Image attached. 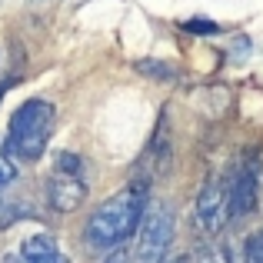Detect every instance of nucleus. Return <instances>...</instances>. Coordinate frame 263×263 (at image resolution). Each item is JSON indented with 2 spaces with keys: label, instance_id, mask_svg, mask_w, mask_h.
Listing matches in <instances>:
<instances>
[{
  "label": "nucleus",
  "instance_id": "obj_4",
  "mask_svg": "<svg viewBox=\"0 0 263 263\" xmlns=\"http://www.w3.org/2000/svg\"><path fill=\"white\" fill-rule=\"evenodd\" d=\"M230 220V186L227 180L210 177L197 197V223L206 233H220Z\"/></svg>",
  "mask_w": 263,
  "mask_h": 263
},
{
  "label": "nucleus",
  "instance_id": "obj_12",
  "mask_svg": "<svg viewBox=\"0 0 263 263\" xmlns=\"http://www.w3.org/2000/svg\"><path fill=\"white\" fill-rule=\"evenodd\" d=\"M107 263H130V257H127L123 250H117V253H110V260H107Z\"/></svg>",
  "mask_w": 263,
  "mask_h": 263
},
{
  "label": "nucleus",
  "instance_id": "obj_13",
  "mask_svg": "<svg viewBox=\"0 0 263 263\" xmlns=\"http://www.w3.org/2000/svg\"><path fill=\"white\" fill-rule=\"evenodd\" d=\"M197 263H220V260L213 257V253H200V257H197Z\"/></svg>",
  "mask_w": 263,
  "mask_h": 263
},
{
  "label": "nucleus",
  "instance_id": "obj_8",
  "mask_svg": "<svg viewBox=\"0 0 263 263\" xmlns=\"http://www.w3.org/2000/svg\"><path fill=\"white\" fill-rule=\"evenodd\" d=\"M137 70L147 73V77H157V80H174V67L170 64H160V60H140Z\"/></svg>",
  "mask_w": 263,
  "mask_h": 263
},
{
  "label": "nucleus",
  "instance_id": "obj_11",
  "mask_svg": "<svg viewBox=\"0 0 263 263\" xmlns=\"http://www.w3.org/2000/svg\"><path fill=\"white\" fill-rule=\"evenodd\" d=\"M183 27H186L190 33H217V30H220V27L213 24V20H206V17H190Z\"/></svg>",
  "mask_w": 263,
  "mask_h": 263
},
{
  "label": "nucleus",
  "instance_id": "obj_9",
  "mask_svg": "<svg viewBox=\"0 0 263 263\" xmlns=\"http://www.w3.org/2000/svg\"><path fill=\"white\" fill-rule=\"evenodd\" d=\"M13 177H17V167H13V160H10V154H7V147H4V140H0V186H7V183H13Z\"/></svg>",
  "mask_w": 263,
  "mask_h": 263
},
{
  "label": "nucleus",
  "instance_id": "obj_5",
  "mask_svg": "<svg viewBox=\"0 0 263 263\" xmlns=\"http://www.w3.org/2000/svg\"><path fill=\"white\" fill-rule=\"evenodd\" d=\"M230 220H240L247 213L257 210V197H260V157H247L237 167L230 183Z\"/></svg>",
  "mask_w": 263,
  "mask_h": 263
},
{
  "label": "nucleus",
  "instance_id": "obj_1",
  "mask_svg": "<svg viewBox=\"0 0 263 263\" xmlns=\"http://www.w3.org/2000/svg\"><path fill=\"white\" fill-rule=\"evenodd\" d=\"M143 213H147V190L130 183L127 190L114 193L110 200H103L87 220V243L93 250H114L127 237H134L140 227Z\"/></svg>",
  "mask_w": 263,
  "mask_h": 263
},
{
  "label": "nucleus",
  "instance_id": "obj_7",
  "mask_svg": "<svg viewBox=\"0 0 263 263\" xmlns=\"http://www.w3.org/2000/svg\"><path fill=\"white\" fill-rule=\"evenodd\" d=\"M20 263H67V257L60 253L57 240L50 237V233H33V237L24 240V247H20Z\"/></svg>",
  "mask_w": 263,
  "mask_h": 263
},
{
  "label": "nucleus",
  "instance_id": "obj_3",
  "mask_svg": "<svg viewBox=\"0 0 263 263\" xmlns=\"http://www.w3.org/2000/svg\"><path fill=\"white\" fill-rule=\"evenodd\" d=\"M174 243V210L167 203H150L137 227V263H163Z\"/></svg>",
  "mask_w": 263,
  "mask_h": 263
},
{
  "label": "nucleus",
  "instance_id": "obj_6",
  "mask_svg": "<svg viewBox=\"0 0 263 263\" xmlns=\"http://www.w3.org/2000/svg\"><path fill=\"white\" fill-rule=\"evenodd\" d=\"M87 200V180L84 174H64V170H53L47 180V203L60 213H73L77 206H84Z\"/></svg>",
  "mask_w": 263,
  "mask_h": 263
},
{
  "label": "nucleus",
  "instance_id": "obj_2",
  "mask_svg": "<svg viewBox=\"0 0 263 263\" xmlns=\"http://www.w3.org/2000/svg\"><path fill=\"white\" fill-rule=\"evenodd\" d=\"M53 123H57V107L50 100H40V97L24 100L7 123V154L30 163L40 160L53 134Z\"/></svg>",
  "mask_w": 263,
  "mask_h": 263
},
{
  "label": "nucleus",
  "instance_id": "obj_10",
  "mask_svg": "<svg viewBox=\"0 0 263 263\" xmlns=\"http://www.w3.org/2000/svg\"><path fill=\"white\" fill-rule=\"evenodd\" d=\"M243 260H247V263H263V230H260V233H253V237L247 240Z\"/></svg>",
  "mask_w": 263,
  "mask_h": 263
}]
</instances>
